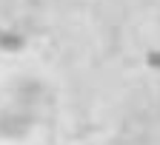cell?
<instances>
[{
	"label": "cell",
	"instance_id": "obj_1",
	"mask_svg": "<svg viewBox=\"0 0 160 145\" xmlns=\"http://www.w3.org/2000/svg\"><path fill=\"white\" fill-rule=\"evenodd\" d=\"M26 131H29V119L23 114H14V111L0 114V134L3 137H23Z\"/></svg>",
	"mask_w": 160,
	"mask_h": 145
},
{
	"label": "cell",
	"instance_id": "obj_2",
	"mask_svg": "<svg viewBox=\"0 0 160 145\" xmlns=\"http://www.w3.org/2000/svg\"><path fill=\"white\" fill-rule=\"evenodd\" d=\"M0 49H9V51L23 49V37H20V34H9V31H0Z\"/></svg>",
	"mask_w": 160,
	"mask_h": 145
},
{
	"label": "cell",
	"instance_id": "obj_3",
	"mask_svg": "<svg viewBox=\"0 0 160 145\" xmlns=\"http://www.w3.org/2000/svg\"><path fill=\"white\" fill-rule=\"evenodd\" d=\"M146 63H149L152 68H160V51H149V54H146Z\"/></svg>",
	"mask_w": 160,
	"mask_h": 145
}]
</instances>
